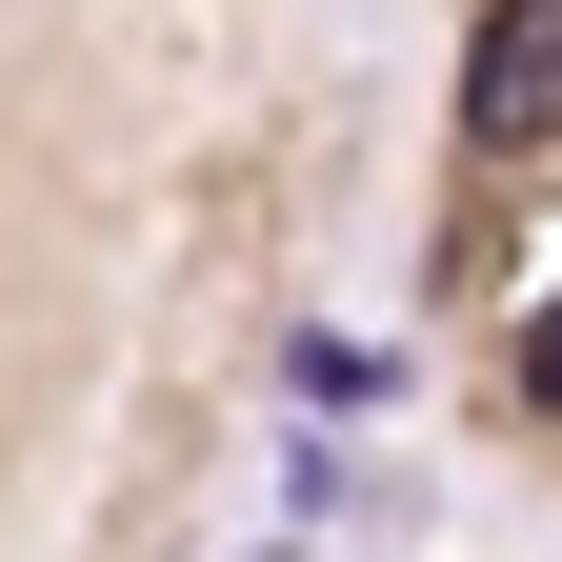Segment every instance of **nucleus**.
Returning a JSON list of instances; mask_svg holds the SVG:
<instances>
[{"instance_id": "1", "label": "nucleus", "mask_w": 562, "mask_h": 562, "mask_svg": "<svg viewBox=\"0 0 562 562\" xmlns=\"http://www.w3.org/2000/svg\"><path fill=\"white\" fill-rule=\"evenodd\" d=\"M462 140H482V161H542V140H562V0H482V41H462Z\"/></svg>"}, {"instance_id": "2", "label": "nucleus", "mask_w": 562, "mask_h": 562, "mask_svg": "<svg viewBox=\"0 0 562 562\" xmlns=\"http://www.w3.org/2000/svg\"><path fill=\"white\" fill-rule=\"evenodd\" d=\"M522 402H562V302H542V322H522Z\"/></svg>"}]
</instances>
